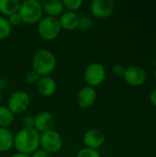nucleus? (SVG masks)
<instances>
[{"instance_id":"nucleus-1","label":"nucleus","mask_w":156,"mask_h":157,"mask_svg":"<svg viewBox=\"0 0 156 157\" xmlns=\"http://www.w3.org/2000/svg\"><path fill=\"white\" fill-rule=\"evenodd\" d=\"M40 134L34 128H22L14 136V146L18 153L32 155L40 146Z\"/></svg>"},{"instance_id":"nucleus-6","label":"nucleus","mask_w":156,"mask_h":157,"mask_svg":"<svg viewBox=\"0 0 156 157\" xmlns=\"http://www.w3.org/2000/svg\"><path fill=\"white\" fill-rule=\"evenodd\" d=\"M106 69L99 63H92L88 64L85 70L84 77L89 86H97L106 79Z\"/></svg>"},{"instance_id":"nucleus-13","label":"nucleus","mask_w":156,"mask_h":157,"mask_svg":"<svg viewBox=\"0 0 156 157\" xmlns=\"http://www.w3.org/2000/svg\"><path fill=\"white\" fill-rule=\"evenodd\" d=\"M37 89L41 96L51 97L55 93L57 89V85L55 80L50 75L40 76L37 83Z\"/></svg>"},{"instance_id":"nucleus-14","label":"nucleus","mask_w":156,"mask_h":157,"mask_svg":"<svg viewBox=\"0 0 156 157\" xmlns=\"http://www.w3.org/2000/svg\"><path fill=\"white\" fill-rule=\"evenodd\" d=\"M62 29L66 30H74L78 29L79 25V16L73 11H67L61 15L59 18Z\"/></svg>"},{"instance_id":"nucleus-24","label":"nucleus","mask_w":156,"mask_h":157,"mask_svg":"<svg viewBox=\"0 0 156 157\" xmlns=\"http://www.w3.org/2000/svg\"><path fill=\"white\" fill-rule=\"evenodd\" d=\"M23 128H33L34 127V117L31 115H26L22 119Z\"/></svg>"},{"instance_id":"nucleus-19","label":"nucleus","mask_w":156,"mask_h":157,"mask_svg":"<svg viewBox=\"0 0 156 157\" xmlns=\"http://www.w3.org/2000/svg\"><path fill=\"white\" fill-rule=\"evenodd\" d=\"M11 33V25L9 24L7 18L0 16V40L6 39Z\"/></svg>"},{"instance_id":"nucleus-11","label":"nucleus","mask_w":156,"mask_h":157,"mask_svg":"<svg viewBox=\"0 0 156 157\" xmlns=\"http://www.w3.org/2000/svg\"><path fill=\"white\" fill-rule=\"evenodd\" d=\"M54 124V118L52 114L48 111H43L38 113L34 117V129L38 132H45L52 130Z\"/></svg>"},{"instance_id":"nucleus-28","label":"nucleus","mask_w":156,"mask_h":157,"mask_svg":"<svg viewBox=\"0 0 156 157\" xmlns=\"http://www.w3.org/2000/svg\"><path fill=\"white\" fill-rule=\"evenodd\" d=\"M150 101L156 108V89L153 90L152 93L150 94Z\"/></svg>"},{"instance_id":"nucleus-23","label":"nucleus","mask_w":156,"mask_h":157,"mask_svg":"<svg viewBox=\"0 0 156 157\" xmlns=\"http://www.w3.org/2000/svg\"><path fill=\"white\" fill-rule=\"evenodd\" d=\"M25 78H26V81L29 84H37L39 79L40 78V76L32 69V70H29V71L27 72Z\"/></svg>"},{"instance_id":"nucleus-5","label":"nucleus","mask_w":156,"mask_h":157,"mask_svg":"<svg viewBox=\"0 0 156 157\" xmlns=\"http://www.w3.org/2000/svg\"><path fill=\"white\" fill-rule=\"evenodd\" d=\"M40 145L48 154H55L63 147V139L59 132L54 130L42 132L40 134Z\"/></svg>"},{"instance_id":"nucleus-17","label":"nucleus","mask_w":156,"mask_h":157,"mask_svg":"<svg viewBox=\"0 0 156 157\" xmlns=\"http://www.w3.org/2000/svg\"><path fill=\"white\" fill-rule=\"evenodd\" d=\"M20 4L18 0H0V13L8 17L17 13Z\"/></svg>"},{"instance_id":"nucleus-4","label":"nucleus","mask_w":156,"mask_h":157,"mask_svg":"<svg viewBox=\"0 0 156 157\" xmlns=\"http://www.w3.org/2000/svg\"><path fill=\"white\" fill-rule=\"evenodd\" d=\"M62 30V27L58 17L46 16L38 23V32L45 40H52L56 39Z\"/></svg>"},{"instance_id":"nucleus-18","label":"nucleus","mask_w":156,"mask_h":157,"mask_svg":"<svg viewBox=\"0 0 156 157\" xmlns=\"http://www.w3.org/2000/svg\"><path fill=\"white\" fill-rule=\"evenodd\" d=\"M14 121V114L6 106L0 105V128H7Z\"/></svg>"},{"instance_id":"nucleus-21","label":"nucleus","mask_w":156,"mask_h":157,"mask_svg":"<svg viewBox=\"0 0 156 157\" xmlns=\"http://www.w3.org/2000/svg\"><path fill=\"white\" fill-rule=\"evenodd\" d=\"M63 6L67 8L69 11L74 12L75 10L81 7V6L83 5V1L82 0H63Z\"/></svg>"},{"instance_id":"nucleus-8","label":"nucleus","mask_w":156,"mask_h":157,"mask_svg":"<svg viewBox=\"0 0 156 157\" xmlns=\"http://www.w3.org/2000/svg\"><path fill=\"white\" fill-rule=\"evenodd\" d=\"M115 10L113 0H93L90 3V11L92 15L98 18H106L112 15Z\"/></svg>"},{"instance_id":"nucleus-16","label":"nucleus","mask_w":156,"mask_h":157,"mask_svg":"<svg viewBox=\"0 0 156 157\" xmlns=\"http://www.w3.org/2000/svg\"><path fill=\"white\" fill-rule=\"evenodd\" d=\"M14 146V136L7 128H0V152L9 151Z\"/></svg>"},{"instance_id":"nucleus-20","label":"nucleus","mask_w":156,"mask_h":157,"mask_svg":"<svg viewBox=\"0 0 156 157\" xmlns=\"http://www.w3.org/2000/svg\"><path fill=\"white\" fill-rule=\"evenodd\" d=\"M76 157H101V155L97 150L85 147L78 151Z\"/></svg>"},{"instance_id":"nucleus-7","label":"nucleus","mask_w":156,"mask_h":157,"mask_svg":"<svg viewBox=\"0 0 156 157\" xmlns=\"http://www.w3.org/2000/svg\"><path fill=\"white\" fill-rule=\"evenodd\" d=\"M30 104V98L29 95L23 90H18L14 92L7 102V108L10 111L15 114H20L28 109Z\"/></svg>"},{"instance_id":"nucleus-10","label":"nucleus","mask_w":156,"mask_h":157,"mask_svg":"<svg viewBox=\"0 0 156 157\" xmlns=\"http://www.w3.org/2000/svg\"><path fill=\"white\" fill-rule=\"evenodd\" d=\"M83 142L87 148L97 150L105 143V135L98 129H90L84 134Z\"/></svg>"},{"instance_id":"nucleus-31","label":"nucleus","mask_w":156,"mask_h":157,"mask_svg":"<svg viewBox=\"0 0 156 157\" xmlns=\"http://www.w3.org/2000/svg\"><path fill=\"white\" fill-rule=\"evenodd\" d=\"M154 78H155V81H156V69H155V71H154Z\"/></svg>"},{"instance_id":"nucleus-2","label":"nucleus","mask_w":156,"mask_h":157,"mask_svg":"<svg viewBox=\"0 0 156 157\" xmlns=\"http://www.w3.org/2000/svg\"><path fill=\"white\" fill-rule=\"evenodd\" d=\"M33 70L40 76H46L51 74L56 67V58L49 50L41 49L35 52L32 59Z\"/></svg>"},{"instance_id":"nucleus-3","label":"nucleus","mask_w":156,"mask_h":157,"mask_svg":"<svg viewBox=\"0 0 156 157\" xmlns=\"http://www.w3.org/2000/svg\"><path fill=\"white\" fill-rule=\"evenodd\" d=\"M17 13L22 22L26 24H35L39 23L41 19L43 9L41 3L38 0H26L20 4Z\"/></svg>"},{"instance_id":"nucleus-29","label":"nucleus","mask_w":156,"mask_h":157,"mask_svg":"<svg viewBox=\"0 0 156 157\" xmlns=\"http://www.w3.org/2000/svg\"><path fill=\"white\" fill-rule=\"evenodd\" d=\"M11 157H31L29 155H25V154H21V153H17L15 155H13Z\"/></svg>"},{"instance_id":"nucleus-27","label":"nucleus","mask_w":156,"mask_h":157,"mask_svg":"<svg viewBox=\"0 0 156 157\" xmlns=\"http://www.w3.org/2000/svg\"><path fill=\"white\" fill-rule=\"evenodd\" d=\"M31 157H49V154L43 149H38L31 155Z\"/></svg>"},{"instance_id":"nucleus-25","label":"nucleus","mask_w":156,"mask_h":157,"mask_svg":"<svg viewBox=\"0 0 156 157\" xmlns=\"http://www.w3.org/2000/svg\"><path fill=\"white\" fill-rule=\"evenodd\" d=\"M7 20H8V22H9V24L11 26H16V25H18L20 22H22L21 21V17L18 15V13H15V14L9 16Z\"/></svg>"},{"instance_id":"nucleus-9","label":"nucleus","mask_w":156,"mask_h":157,"mask_svg":"<svg viewBox=\"0 0 156 157\" xmlns=\"http://www.w3.org/2000/svg\"><path fill=\"white\" fill-rule=\"evenodd\" d=\"M123 77L130 86H139L146 81V72L139 65H131L125 69Z\"/></svg>"},{"instance_id":"nucleus-22","label":"nucleus","mask_w":156,"mask_h":157,"mask_svg":"<svg viewBox=\"0 0 156 157\" xmlns=\"http://www.w3.org/2000/svg\"><path fill=\"white\" fill-rule=\"evenodd\" d=\"M92 26V20L89 17L87 16H79V25H78V29H82V30H86L88 29L90 27Z\"/></svg>"},{"instance_id":"nucleus-12","label":"nucleus","mask_w":156,"mask_h":157,"mask_svg":"<svg viewBox=\"0 0 156 157\" xmlns=\"http://www.w3.org/2000/svg\"><path fill=\"white\" fill-rule=\"evenodd\" d=\"M97 99V91L94 87L86 86L83 87L77 95V104L82 109L90 108Z\"/></svg>"},{"instance_id":"nucleus-15","label":"nucleus","mask_w":156,"mask_h":157,"mask_svg":"<svg viewBox=\"0 0 156 157\" xmlns=\"http://www.w3.org/2000/svg\"><path fill=\"white\" fill-rule=\"evenodd\" d=\"M43 12H45L49 17H57L61 15L64 6L63 1L60 0H44L41 2Z\"/></svg>"},{"instance_id":"nucleus-30","label":"nucleus","mask_w":156,"mask_h":157,"mask_svg":"<svg viewBox=\"0 0 156 157\" xmlns=\"http://www.w3.org/2000/svg\"><path fill=\"white\" fill-rule=\"evenodd\" d=\"M1 99H2V91H1V86H0V102H1Z\"/></svg>"},{"instance_id":"nucleus-26","label":"nucleus","mask_w":156,"mask_h":157,"mask_svg":"<svg viewBox=\"0 0 156 157\" xmlns=\"http://www.w3.org/2000/svg\"><path fill=\"white\" fill-rule=\"evenodd\" d=\"M125 69L126 68H124L122 65H120V64H116V65H114L113 67H112V73H113V75H116V76H123V75H124V72H125Z\"/></svg>"}]
</instances>
